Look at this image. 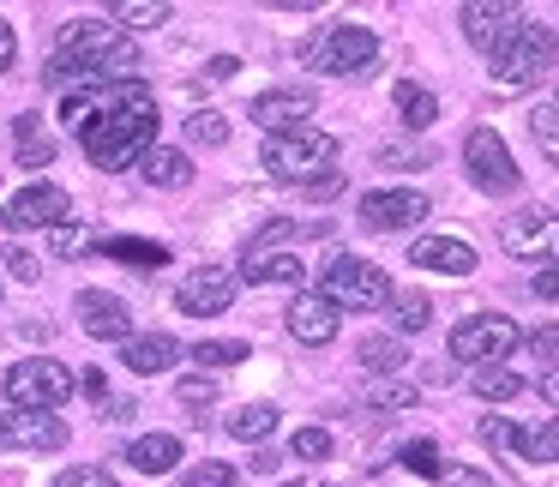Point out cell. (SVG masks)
<instances>
[{"label":"cell","instance_id":"1","mask_svg":"<svg viewBox=\"0 0 559 487\" xmlns=\"http://www.w3.org/2000/svg\"><path fill=\"white\" fill-rule=\"evenodd\" d=\"M61 121L79 133V145L97 169H139V157L157 145V97L139 79L67 91Z\"/></svg>","mask_w":559,"mask_h":487},{"label":"cell","instance_id":"2","mask_svg":"<svg viewBox=\"0 0 559 487\" xmlns=\"http://www.w3.org/2000/svg\"><path fill=\"white\" fill-rule=\"evenodd\" d=\"M121 79H139V43L121 25H109V19L61 25V43L43 67V85H55L67 97L79 85H121Z\"/></svg>","mask_w":559,"mask_h":487},{"label":"cell","instance_id":"3","mask_svg":"<svg viewBox=\"0 0 559 487\" xmlns=\"http://www.w3.org/2000/svg\"><path fill=\"white\" fill-rule=\"evenodd\" d=\"M271 181H295L313 187L319 175L337 169V139L319 133V127H295V133H265V151H259Z\"/></svg>","mask_w":559,"mask_h":487},{"label":"cell","instance_id":"4","mask_svg":"<svg viewBox=\"0 0 559 487\" xmlns=\"http://www.w3.org/2000/svg\"><path fill=\"white\" fill-rule=\"evenodd\" d=\"M319 295H325L331 307H385L397 289H391L385 265H373V259H361V253H337V259L319 265Z\"/></svg>","mask_w":559,"mask_h":487},{"label":"cell","instance_id":"5","mask_svg":"<svg viewBox=\"0 0 559 487\" xmlns=\"http://www.w3.org/2000/svg\"><path fill=\"white\" fill-rule=\"evenodd\" d=\"M301 61L313 67V73H337V79H349V73H367V67L379 61V37L367 25H325L313 43L301 49Z\"/></svg>","mask_w":559,"mask_h":487},{"label":"cell","instance_id":"6","mask_svg":"<svg viewBox=\"0 0 559 487\" xmlns=\"http://www.w3.org/2000/svg\"><path fill=\"white\" fill-rule=\"evenodd\" d=\"M554 55H559V37L547 25H523L518 37L506 43V49L493 55V79H499V91H523V85H535V79L554 67Z\"/></svg>","mask_w":559,"mask_h":487},{"label":"cell","instance_id":"7","mask_svg":"<svg viewBox=\"0 0 559 487\" xmlns=\"http://www.w3.org/2000/svg\"><path fill=\"white\" fill-rule=\"evenodd\" d=\"M73 397V373H67L61 361H19L7 367V403L13 409H61V403Z\"/></svg>","mask_w":559,"mask_h":487},{"label":"cell","instance_id":"8","mask_svg":"<svg viewBox=\"0 0 559 487\" xmlns=\"http://www.w3.org/2000/svg\"><path fill=\"white\" fill-rule=\"evenodd\" d=\"M463 163H469V181L481 187V193H493V199H506V193H518V163H511V145L493 133V127H475L469 139H463Z\"/></svg>","mask_w":559,"mask_h":487},{"label":"cell","instance_id":"9","mask_svg":"<svg viewBox=\"0 0 559 487\" xmlns=\"http://www.w3.org/2000/svg\"><path fill=\"white\" fill-rule=\"evenodd\" d=\"M518 349V325L506 313H475L451 331V361H475V367H499Z\"/></svg>","mask_w":559,"mask_h":487},{"label":"cell","instance_id":"10","mask_svg":"<svg viewBox=\"0 0 559 487\" xmlns=\"http://www.w3.org/2000/svg\"><path fill=\"white\" fill-rule=\"evenodd\" d=\"M499 247H506L511 259H547V265H559V217L547 205L511 211V217L499 223Z\"/></svg>","mask_w":559,"mask_h":487},{"label":"cell","instance_id":"11","mask_svg":"<svg viewBox=\"0 0 559 487\" xmlns=\"http://www.w3.org/2000/svg\"><path fill=\"white\" fill-rule=\"evenodd\" d=\"M235 289H241V277H235L229 265H199V271H187V283L175 289V307H181L187 319H217V313H229Z\"/></svg>","mask_w":559,"mask_h":487},{"label":"cell","instance_id":"12","mask_svg":"<svg viewBox=\"0 0 559 487\" xmlns=\"http://www.w3.org/2000/svg\"><path fill=\"white\" fill-rule=\"evenodd\" d=\"M457 19H463V37H469L475 49H487V55H499L523 25H530V19H523V7H511V0H469Z\"/></svg>","mask_w":559,"mask_h":487},{"label":"cell","instance_id":"13","mask_svg":"<svg viewBox=\"0 0 559 487\" xmlns=\"http://www.w3.org/2000/svg\"><path fill=\"white\" fill-rule=\"evenodd\" d=\"M0 223H7L13 235H25V229H61V223H67V193L55 181H31L25 193L7 199Z\"/></svg>","mask_w":559,"mask_h":487},{"label":"cell","instance_id":"14","mask_svg":"<svg viewBox=\"0 0 559 487\" xmlns=\"http://www.w3.org/2000/svg\"><path fill=\"white\" fill-rule=\"evenodd\" d=\"M421 217H427V193H415V187H379V193H361V223L373 235L415 229Z\"/></svg>","mask_w":559,"mask_h":487},{"label":"cell","instance_id":"15","mask_svg":"<svg viewBox=\"0 0 559 487\" xmlns=\"http://www.w3.org/2000/svg\"><path fill=\"white\" fill-rule=\"evenodd\" d=\"M0 446L7 451H61L67 421L49 409H7L0 415Z\"/></svg>","mask_w":559,"mask_h":487},{"label":"cell","instance_id":"16","mask_svg":"<svg viewBox=\"0 0 559 487\" xmlns=\"http://www.w3.org/2000/svg\"><path fill=\"white\" fill-rule=\"evenodd\" d=\"M79 331L97 343H133V307L109 289H85L79 295Z\"/></svg>","mask_w":559,"mask_h":487},{"label":"cell","instance_id":"17","mask_svg":"<svg viewBox=\"0 0 559 487\" xmlns=\"http://www.w3.org/2000/svg\"><path fill=\"white\" fill-rule=\"evenodd\" d=\"M319 109V91L313 85H283V91H265V97H253V121L265 127V133H295V127H307V115Z\"/></svg>","mask_w":559,"mask_h":487},{"label":"cell","instance_id":"18","mask_svg":"<svg viewBox=\"0 0 559 487\" xmlns=\"http://www.w3.org/2000/svg\"><path fill=\"white\" fill-rule=\"evenodd\" d=\"M175 361H187V349L169 337V331H145V337L121 343V367L133 379H157V373H169Z\"/></svg>","mask_w":559,"mask_h":487},{"label":"cell","instance_id":"19","mask_svg":"<svg viewBox=\"0 0 559 487\" xmlns=\"http://www.w3.org/2000/svg\"><path fill=\"white\" fill-rule=\"evenodd\" d=\"M337 325H343V313L325 301V295H295V307H289V337L295 343L325 349V343L337 337Z\"/></svg>","mask_w":559,"mask_h":487},{"label":"cell","instance_id":"20","mask_svg":"<svg viewBox=\"0 0 559 487\" xmlns=\"http://www.w3.org/2000/svg\"><path fill=\"white\" fill-rule=\"evenodd\" d=\"M409 265L439 271V277H469V271H475V247L457 241V235H421V241L409 247Z\"/></svg>","mask_w":559,"mask_h":487},{"label":"cell","instance_id":"21","mask_svg":"<svg viewBox=\"0 0 559 487\" xmlns=\"http://www.w3.org/2000/svg\"><path fill=\"white\" fill-rule=\"evenodd\" d=\"M301 271L307 265L289 253V247H283V253H277V247H247L235 277H241V283H301Z\"/></svg>","mask_w":559,"mask_h":487},{"label":"cell","instance_id":"22","mask_svg":"<svg viewBox=\"0 0 559 487\" xmlns=\"http://www.w3.org/2000/svg\"><path fill=\"white\" fill-rule=\"evenodd\" d=\"M121 458L133 463L139 475H169L175 463H181V439H175V433H145V439H133Z\"/></svg>","mask_w":559,"mask_h":487},{"label":"cell","instance_id":"23","mask_svg":"<svg viewBox=\"0 0 559 487\" xmlns=\"http://www.w3.org/2000/svg\"><path fill=\"white\" fill-rule=\"evenodd\" d=\"M139 175H145L151 187H187V181H193V163H187V151L151 145L145 157H139Z\"/></svg>","mask_w":559,"mask_h":487},{"label":"cell","instance_id":"24","mask_svg":"<svg viewBox=\"0 0 559 487\" xmlns=\"http://www.w3.org/2000/svg\"><path fill=\"white\" fill-rule=\"evenodd\" d=\"M13 139H19V169H49L55 163V139L43 133V115H19Z\"/></svg>","mask_w":559,"mask_h":487},{"label":"cell","instance_id":"25","mask_svg":"<svg viewBox=\"0 0 559 487\" xmlns=\"http://www.w3.org/2000/svg\"><path fill=\"white\" fill-rule=\"evenodd\" d=\"M97 253L127 259L133 271H157V265H169V247H157V241H133V235H97Z\"/></svg>","mask_w":559,"mask_h":487},{"label":"cell","instance_id":"26","mask_svg":"<svg viewBox=\"0 0 559 487\" xmlns=\"http://www.w3.org/2000/svg\"><path fill=\"white\" fill-rule=\"evenodd\" d=\"M397 115H403L409 133H427V127L439 121V97H433V91H421L415 79H403V85H397Z\"/></svg>","mask_w":559,"mask_h":487},{"label":"cell","instance_id":"27","mask_svg":"<svg viewBox=\"0 0 559 487\" xmlns=\"http://www.w3.org/2000/svg\"><path fill=\"white\" fill-rule=\"evenodd\" d=\"M391 325H397V337H415V331H427L433 325V301H427L421 289H403V295H391Z\"/></svg>","mask_w":559,"mask_h":487},{"label":"cell","instance_id":"28","mask_svg":"<svg viewBox=\"0 0 559 487\" xmlns=\"http://www.w3.org/2000/svg\"><path fill=\"white\" fill-rule=\"evenodd\" d=\"M355 361H361L367 373H397V367L409 361V349H403V337H385V331H373V337H361Z\"/></svg>","mask_w":559,"mask_h":487},{"label":"cell","instance_id":"29","mask_svg":"<svg viewBox=\"0 0 559 487\" xmlns=\"http://www.w3.org/2000/svg\"><path fill=\"white\" fill-rule=\"evenodd\" d=\"M469 385H475V397L506 403V397H518V391H523V379L511 373V367H475V373H469Z\"/></svg>","mask_w":559,"mask_h":487},{"label":"cell","instance_id":"30","mask_svg":"<svg viewBox=\"0 0 559 487\" xmlns=\"http://www.w3.org/2000/svg\"><path fill=\"white\" fill-rule=\"evenodd\" d=\"M169 19H175L169 0H121V7H115V25H139V31L169 25Z\"/></svg>","mask_w":559,"mask_h":487},{"label":"cell","instance_id":"31","mask_svg":"<svg viewBox=\"0 0 559 487\" xmlns=\"http://www.w3.org/2000/svg\"><path fill=\"white\" fill-rule=\"evenodd\" d=\"M271 427H277V409H271V403H241V409L229 415V433L235 439H265Z\"/></svg>","mask_w":559,"mask_h":487},{"label":"cell","instance_id":"32","mask_svg":"<svg viewBox=\"0 0 559 487\" xmlns=\"http://www.w3.org/2000/svg\"><path fill=\"white\" fill-rule=\"evenodd\" d=\"M229 115H217V109H199L193 121H187V139H193V145H205V151H217V145H229Z\"/></svg>","mask_w":559,"mask_h":487},{"label":"cell","instance_id":"33","mask_svg":"<svg viewBox=\"0 0 559 487\" xmlns=\"http://www.w3.org/2000/svg\"><path fill=\"white\" fill-rule=\"evenodd\" d=\"M367 409H379V415H403V409H415V385H403V379H379V385L367 391Z\"/></svg>","mask_w":559,"mask_h":487},{"label":"cell","instance_id":"34","mask_svg":"<svg viewBox=\"0 0 559 487\" xmlns=\"http://www.w3.org/2000/svg\"><path fill=\"white\" fill-rule=\"evenodd\" d=\"M247 355H253V349H247L241 337H235V343H223V337H211V343H193V361H199V367H211V373H217V367H235V361H247Z\"/></svg>","mask_w":559,"mask_h":487},{"label":"cell","instance_id":"35","mask_svg":"<svg viewBox=\"0 0 559 487\" xmlns=\"http://www.w3.org/2000/svg\"><path fill=\"white\" fill-rule=\"evenodd\" d=\"M175 403H181V409H205V403H217V379L211 373H181L175 379Z\"/></svg>","mask_w":559,"mask_h":487},{"label":"cell","instance_id":"36","mask_svg":"<svg viewBox=\"0 0 559 487\" xmlns=\"http://www.w3.org/2000/svg\"><path fill=\"white\" fill-rule=\"evenodd\" d=\"M523 463H559V415L542 427V433H523Z\"/></svg>","mask_w":559,"mask_h":487},{"label":"cell","instance_id":"37","mask_svg":"<svg viewBox=\"0 0 559 487\" xmlns=\"http://www.w3.org/2000/svg\"><path fill=\"white\" fill-rule=\"evenodd\" d=\"M397 458L409 463L415 475H427V482H439V475H445V463H439V446H433V439H409V446H403Z\"/></svg>","mask_w":559,"mask_h":487},{"label":"cell","instance_id":"38","mask_svg":"<svg viewBox=\"0 0 559 487\" xmlns=\"http://www.w3.org/2000/svg\"><path fill=\"white\" fill-rule=\"evenodd\" d=\"M289 458H301V463H325V458H331V433H325V427H295Z\"/></svg>","mask_w":559,"mask_h":487},{"label":"cell","instance_id":"39","mask_svg":"<svg viewBox=\"0 0 559 487\" xmlns=\"http://www.w3.org/2000/svg\"><path fill=\"white\" fill-rule=\"evenodd\" d=\"M379 163H385V169H427L433 151L427 145H379Z\"/></svg>","mask_w":559,"mask_h":487},{"label":"cell","instance_id":"40","mask_svg":"<svg viewBox=\"0 0 559 487\" xmlns=\"http://www.w3.org/2000/svg\"><path fill=\"white\" fill-rule=\"evenodd\" d=\"M49 247L61 259H73V253H85V247H97V229H73V223H61V229H49Z\"/></svg>","mask_w":559,"mask_h":487},{"label":"cell","instance_id":"41","mask_svg":"<svg viewBox=\"0 0 559 487\" xmlns=\"http://www.w3.org/2000/svg\"><path fill=\"white\" fill-rule=\"evenodd\" d=\"M187 487H235V463H223V458L193 463V470H187Z\"/></svg>","mask_w":559,"mask_h":487},{"label":"cell","instance_id":"42","mask_svg":"<svg viewBox=\"0 0 559 487\" xmlns=\"http://www.w3.org/2000/svg\"><path fill=\"white\" fill-rule=\"evenodd\" d=\"M481 446H511V451H523V427H511L506 415H481Z\"/></svg>","mask_w":559,"mask_h":487},{"label":"cell","instance_id":"43","mask_svg":"<svg viewBox=\"0 0 559 487\" xmlns=\"http://www.w3.org/2000/svg\"><path fill=\"white\" fill-rule=\"evenodd\" d=\"M0 265L13 271L19 283H37V277H43V259L31 253V247H7V253H0Z\"/></svg>","mask_w":559,"mask_h":487},{"label":"cell","instance_id":"44","mask_svg":"<svg viewBox=\"0 0 559 487\" xmlns=\"http://www.w3.org/2000/svg\"><path fill=\"white\" fill-rule=\"evenodd\" d=\"M530 355H535V361H547V373H559V325L530 331Z\"/></svg>","mask_w":559,"mask_h":487},{"label":"cell","instance_id":"45","mask_svg":"<svg viewBox=\"0 0 559 487\" xmlns=\"http://www.w3.org/2000/svg\"><path fill=\"white\" fill-rule=\"evenodd\" d=\"M55 487H115V475L97 470V463H79V470H61V475H55Z\"/></svg>","mask_w":559,"mask_h":487},{"label":"cell","instance_id":"46","mask_svg":"<svg viewBox=\"0 0 559 487\" xmlns=\"http://www.w3.org/2000/svg\"><path fill=\"white\" fill-rule=\"evenodd\" d=\"M530 289L542 295V301H559V265H542V271L530 277Z\"/></svg>","mask_w":559,"mask_h":487},{"label":"cell","instance_id":"47","mask_svg":"<svg viewBox=\"0 0 559 487\" xmlns=\"http://www.w3.org/2000/svg\"><path fill=\"white\" fill-rule=\"evenodd\" d=\"M13 61H19V37L13 25H0V73H13Z\"/></svg>","mask_w":559,"mask_h":487},{"label":"cell","instance_id":"48","mask_svg":"<svg viewBox=\"0 0 559 487\" xmlns=\"http://www.w3.org/2000/svg\"><path fill=\"white\" fill-rule=\"evenodd\" d=\"M307 193H313V199H337V193H343V169H331V175H319V181H313V187H307Z\"/></svg>","mask_w":559,"mask_h":487},{"label":"cell","instance_id":"49","mask_svg":"<svg viewBox=\"0 0 559 487\" xmlns=\"http://www.w3.org/2000/svg\"><path fill=\"white\" fill-rule=\"evenodd\" d=\"M445 482L451 487H493V475H481V470H445Z\"/></svg>","mask_w":559,"mask_h":487},{"label":"cell","instance_id":"50","mask_svg":"<svg viewBox=\"0 0 559 487\" xmlns=\"http://www.w3.org/2000/svg\"><path fill=\"white\" fill-rule=\"evenodd\" d=\"M235 73H241V61H229V55H217V61L205 67V79H235Z\"/></svg>","mask_w":559,"mask_h":487},{"label":"cell","instance_id":"51","mask_svg":"<svg viewBox=\"0 0 559 487\" xmlns=\"http://www.w3.org/2000/svg\"><path fill=\"white\" fill-rule=\"evenodd\" d=\"M451 379H457V367H451V361H439V367H427V385H451Z\"/></svg>","mask_w":559,"mask_h":487},{"label":"cell","instance_id":"52","mask_svg":"<svg viewBox=\"0 0 559 487\" xmlns=\"http://www.w3.org/2000/svg\"><path fill=\"white\" fill-rule=\"evenodd\" d=\"M79 391H85V397H103V373H97V367H91V373L79 379Z\"/></svg>","mask_w":559,"mask_h":487},{"label":"cell","instance_id":"53","mask_svg":"<svg viewBox=\"0 0 559 487\" xmlns=\"http://www.w3.org/2000/svg\"><path fill=\"white\" fill-rule=\"evenodd\" d=\"M247 470H253V475H277V458H271V451H259V458L247 463Z\"/></svg>","mask_w":559,"mask_h":487},{"label":"cell","instance_id":"54","mask_svg":"<svg viewBox=\"0 0 559 487\" xmlns=\"http://www.w3.org/2000/svg\"><path fill=\"white\" fill-rule=\"evenodd\" d=\"M542 397H547V403H554V409H559V373H542Z\"/></svg>","mask_w":559,"mask_h":487},{"label":"cell","instance_id":"55","mask_svg":"<svg viewBox=\"0 0 559 487\" xmlns=\"http://www.w3.org/2000/svg\"><path fill=\"white\" fill-rule=\"evenodd\" d=\"M542 151H547V157H554V163H559V139H554V145H542Z\"/></svg>","mask_w":559,"mask_h":487},{"label":"cell","instance_id":"56","mask_svg":"<svg viewBox=\"0 0 559 487\" xmlns=\"http://www.w3.org/2000/svg\"><path fill=\"white\" fill-rule=\"evenodd\" d=\"M554 109H559V91H554Z\"/></svg>","mask_w":559,"mask_h":487},{"label":"cell","instance_id":"57","mask_svg":"<svg viewBox=\"0 0 559 487\" xmlns=\"http://www.w3.org/2000/svg\"><path fill=\"white\" fill-rule=\"evenodd\" d=\"M289 487H301V482H289Z\"/></svg>","mask_w":559,"mask_h":487}]
</instances>
